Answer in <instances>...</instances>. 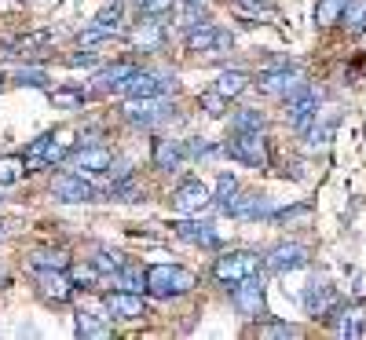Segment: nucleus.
Masks as SVG:
<instances>
[{"label": "nucleus", "instance_id": "nucleus-33", "mask_svg": "<svg viewBox=\"0 0 366 340\" xmlns=\"http://www.w3.org/2000/svg\"><path fill=\"white\" fill-rule=\"evenodd\" d=\"M121 264H125V260H121V256H114V253H107V249H99L96 256H92V267H96L99 274H110V278H114V271H117Z\"/></svg>", "mask_w": 366, "mask_h": 340}, {"label": "nucleus", "instance_id": "nucleus-27", "mask_svg": "<svg viewBox=\"0 0 366 340\" xmlns=\"http://www.w3.org/2000/svg\"><path fill=\"white\" fill-rule=\"evenodd\" d=\"M132 70H136L132 63H117V66H107V70L96 77V88H103V91H117V84L125 81Z\"/></svg>", "mask_w": 366, "mask_h": 340}, {"label": "nucleus", "instance_id": "nucleus-32", "mask_svg": "<svg viewBox=\"0 0 366 340\" xmlns=\"http://www.w3.org/2000/svg\"><path fill=\"white\" fill-rule=\"evenodd\" d=\"M341 333H345V336H362V333H366V307H355V311H348V319L341 322Z\"/></svg>", "mask_w": 366, "mask_h": 340}, {"label": "nucleus", "instance_id": "nucleus-12", "mask_svg": "<svg viewBox=\"0 0 366 340\" xmlns=\"http://www.w3.org/2000/svg\"><path fill=\"white\" fill-rule=\"evenodd\" d=\"M304 307H308V315L315 319H333V311H337V293H333L330 282H308V289H304Z\"/></svg>", "mask_w": 366, "mask_h": 340}, {"label": "nucleus", "instance_id": "nucleus-43", "mask_svg": "<svg viewBox=\"0 0 366 340\" xmlns=\"http://www.w3.org/2000/svg\"><path fill=\"white\" fill-rule=\"evenodd\" d=\"M4 286H8V274H4V271H0V289H4Z\"/></svg>", "mask_w": 366, "mask_h": 340}, {"label": "nucleus", "instance_id": "nucleus-6", "mask_svg": "<svg viewBox=\"0 0 366 340\" xmlns=\"http://www.w3.org/2000/svg\"><path fill=\"white\" fill-rule=\"evenodd\" d=\"M257 88L264 91V96H271V99H293L297 91H304V77L297 70H290V66H274V70L260 74Z\"/></svg>", "mask_w": 366, "mask_h": 340}, {"label": "nucleus", "instance_id": "nucleus-7", "mask_svg": "<svg viewBox=\"0 0 366 340\" xmlns=\"http://www.w3.org/2000/svg\"><path fill=\"white\" fill-rule=\"evenodd\" d=\"M121 114H125L132 125H139V129H154L172 110H169L165 96H147V99H125V110H121Z\"/></svg>", "mask_w": 366, "mask_h": 340}, {"label": "nucleus", "instance_id": "nucleus-11", "mask_svg": "<svg viewBox=\"0 0 366 340\" xmlns=\"http://www.w3.org/2000/svg\"><path fill=\"white\" fill-rule=\"evenodd\" d=\"M286 117H290V125H293L297 132H308V129L315 125V117H319V96H315L312 88L297 91V96L290 99V110H286Z\"/></svg>", "mask_w": 366, "mask_h": 340}, {"label": "nucleus", "instance_id": "nucleus-2", "mask_svg": "<svg viewBox=\"0 0 366 340\" xmlns=\"http://www.w3.org/2000/svg\"><path fill=\"white\" fill-rule=\"evenodd\" d=\"M224 154L249 169H267V161H271L264 132H231V139L224 143Z\"/></svg>", "mask_w": 366, "mask_h": 340}, {"label": "nucleus", "instance_id": "nucleus-9", "mask_svg": "<svg viewBox=\"0 0 366 340\" xmlns=\"http://www.w3.org/2000/svg\"><path fill=\"white\" fill-rule=\"evenodd\" d=\"M231 300H234V307L246 319H260L264 315V286H260V278L249 274V278H242V282H234Z\"/></svg>", "mask_w": 366, "mask_h": 340}, {"label": "nucleus", "instance_id": "nucleus-19", "mask_svg": "<svg viewBox=\"0 0 366 340\" xmlns=\"http://www.w3.org/2000/svg\"><path fill=\"white\" fill-rule=\"evenodd\" d=\"M70 154H74V132H70V129H59V132H51L48 150H44V169H55L59 161H66Z\"/></svg>", "mask_w": 366, "mask_h": 340}, {"label": "nucleus", "instance_id": "nucleus-40", "mask_svg": "<svg viewBox=\"0 0 366 340\" xmlns=\"http://www.w3.org/2000/svg\"><path fill=\"white\" fill-rule=\"evenodd\" d=\"M202 106H205L212 117H220V114H224V96H220V91H209V96H202Z\"/></svg>", "mask_w": 366, "mask_h": 340}, {"label": "nucleus", "instance_id": "nucleus-16", "mask_svg": "<svg viewBox=\"0 0 366 340\" xmlns=\"http://www.w3.org/2000/svg\"><path fill=\"white\" fill-rule=\"evenodd\" d=\"M176 234L183 241H191V245H202V249H217L220 245V234H217V227H212L209 220H179Z\"/></svg>", "mask_w": 366, "mask_h": 340}, {"label": "nucleus", "instance_id": "nucleus-44", "mask_svg": "<svg viewBox=\"0 0 366 340\" xmlns=\"http://www.w3.org/2000/svg\"><path fill=\"white\" fill-rule=\"evenodd\" d=\"M0 88H4V74H0Z\"/></svg>", "mask_w": 366, "mask_h": 340}, {"label": "nucleus", "instance_id": "nucleus-30", "mask_svg": "<svg viewBox=\"0 0 366 340\" xmlns=\"http://www.w3.org/2000/svg\"><path fill=\"white\" fill-rule=\"evenodd\" d=\"M66 274H70V282H74V286H84V289H88V286H96L99 278H103L92 264H70V267H66Z\"/></svg>", "mask_w": 366, "mask_h": 340}, {"label": "nucleus", "instance_id": "nucleus-3", "mask_svg": "<svg viewBox=\"0 0 366 340\" xmlns=\"http://www.w3.org/2000/svg\"><path fill=\"white\" fill-rule=\"evenodd\" d=\"M257 271H260V256H257V253H249V249H231V253L217 256L212 278H217V282H224V286H234V282H242V278H249V274H257Z\"/></svg>", "mask_w": 366, "mask_h": 340}, {"label": "nucleus", "instance_id": "nucleus-42", "mask_svg": "<svg viewBox=\"0 0 366 340\" xmlns=\"http://www.w3.org/2000/svg\"><path fill=\"white\" fill-rule=\"evenodd\" d=\"M55 99H59V103H81V96H77V91H59Z\"/></svg>", "mask_w": 366, "mask_h": 340}, {"label": "nucleus", "instance_id": "nucleus-38", "mask_svg": "<svg viewBox=\"0 0 366 340\" xmlns=\"http://www.w3.org/2000/svg\"><path fill=\"white\" fill-rule=\"evenodd\" d=\"M15 81L19 84H29V88H48V74L44 70H19Z\"/></svg>", "mask_w": 366, "mask_h": 340}, {"label": "nucleus", "instance_id": "nucleus-20", "mask_svg": "<svg viewBox=\"0 0 366 340\" xmlns=\"http://www.w3.org/2000/svg\"><path fill=\"white\" fill-rule=\"evenodd\" d=\"M267 198L260 194H238V201L231 205V216L234 220H260V216H267Z\"/></svg>", "mask_w": 366, "mask_h": 340}, {"label": "nucleus", "instance_id": "nucleus-18", "mask_svg": "<svg viewBox=\"0 0 366 340\" xmlns=\"http://www.w3.org/2000/svg\"><path fill=\"white\" fill-rule=\"evenodd\" d=\"M187 154H183V143H176V139H154V150H150V161H154V169H165V172H172Z\"/></svg>", "mask_w": 366, "mask_h": 340}, {"label": "nucleus", "instance_id": "nucleus-21", "mask_svg": "<svg viewBox=\"0 0 366 340\" xmlns=\"http://www.w3.org/2000/svg\"><path fill=\"white\" fill-rule=\"evenodd\" d=\"M246 88H249V77L242 74V70H224V74L217 77V84H212V91H220L224 99H234V96H242Z\"/></svg>", "mask_w": 366, "mask_h": 340}, {"label": "nucleus", "instance_id": "nucleus-14", "mask_svg": "<svg viewBox=\"0 0 366 340\" xmlns=\"http://www.w3.org/2000/svg\"><path fill=\"white\" fill-rule=\"evenodd\" d=\"M172 201H176L179 212H205V205L212 201V191L202 179H183L176 187V194H172Z\"/></svg>", "mask_w": 366, "mask_h": 340}, {"label": "nucleus", "instance_id": "nucleus-15", "mask_svg": "<svg viewBox=\"0 0 366 340\" xmlns=\"http://www.w3.org/2000/svg\"><path fill=\"white\" fill-rule=\"evenodd\" d=\"M267 267L279 271V274L308 267V249H304V245H293V241H282V245H274V249L267 253Z\"/></svg>", "mask_w": 366, "mask_h": 340}, {"label": "nucleus", "instance_id": "nucleus-37", "mask_svg": "<svg viewBox=\"0 0 366 340\" xmlns=\"http://www.w3.org/2000/svg\"><path fill=\"white\" fill-rule=\"evenodd\" d=\"M179 22H187V26H198V22H209V15H205V4H202V0H191V8H183V15H179Z\"/></svg>", "mask_w": 366, "mask_h": 340}, {"label": "nucleus", "instance_id": "nucleus-8", "mask_svg": "<svg viewBox=\"0 0 366 340\" xmlns=\"http://www.w3.org/2000/svg\"><path fill=\"white\" fill-rule=\"evenodd\" d=\"M66 165L77 176H103V172H110L114 158H110L107 146H77L70 158H66Z\"/></svg>", "mask_w": 366, "mask_h": 340}, {"label": "nucleus", "instance_id": "nucleus-25", "mask_svg": "<svg viewBox=\"0 0 366 340\" xmlns=\"http://www.w3.org/2000/svg\"><path fill=\"white\" fill-rule=\"evenodd\" d=\"M231 125H234V132H264V110L242 106V110H234Z\"/></svg>", "mask_w": 366, "mask_h": 340}, {"label": "nucleus", "instance_id": "nucleus-34", "mask_svg": "<svg viewBox=\"0 0 366 340\" xmlns=\"http://www.w3.org/2000/svg\"><path fill=\"white\" fill-rule=\"evenodd\" d=\"M121 15H125V4H121V0H114V4H107V8L96 15V26H110V29H117Z\"/></svg>", "mask_w": 366, "mask_h": 340}, {"label": "nucleus", "instance_id": "nucleus-28", "mask_svg": "<svg viewBox=\"0 0 366 340\" xmlns=\"http://www.w3.org/2000/svg\"><path fill=\"white\" fill-rule=\"evenodd\" d=\"M345 11H348V0H322L319 11H315V22H319V26H333Z\"/></svg>", "mask_w": 366, "mask_h": 340}, {"label": "nucleus", "instance_id": "nucleus-17", "mask_svg": "<svg viewBox=\"0 0 366 340\" xmlns=\"http://www.w3.org/2000/svg\"><path fill=\"white\" fill-rule=\"evenodd\" d=\"M103 304H107L110 319H143V296H139V293L114 289V293H107Z\"/></svg>", "mask_w": 366, "mask_h": 340}, {"label": "nucleus", "instance_id": "nucleus-41", "mask_svg": "<svg viewBox=\"0 0 366 340\" xmlns=\"http://www.w3.org/2000/svg\"><path fill=\"white\" fill-rule=\"evenodd\" d=\"M99 55L96 51H81V55H70V66H96Z\"/></svg>", "mask_w": 366, "mask_h": 340}, {"label": "nucleus", "instance_id": "nucleus-35", "mask_svg": "<svg viewBox=\"0 0 366 340\" xmlns=\"http://www.w3.org/2000/svg\"><path fill=\"white\" fill-rule=\"evenodd\" d=\"M176 8V0H143V19H165Z\"/></svg>", "mask_w": 366, "mask_h": 340}, {"label": "nucleus", "instance_id": "nucleus-39", "mask_svg": "<svg viewBox=\"0 0 366 340\" xmlns=\"http://www.w3.org/2000/svg\"><path fill=\"white\" fill-rule=\"evenodd\" d=\"M260 336H297V326H286V322H264V326H260Z\"/></svg>", "mask_w": 366, "mask_h": 340}, {"label": "nucleus", "instance_id": "nucleus-5", "mask_svg": "<svg viewBox=\"0 0 366 340\" xmlns=\"http://www.w3.org/2000/svg\"><path fill=\"white\" fill-rule=\"evenodd\" d=\"M51 194L66 205H77V201H99V187L96 183H88V176H77V172H63L51 179Z\"/></svg>", "mask_w": 366, "mask_h": 340}, {"label": "nucleus", "instance_id": "nucleus-26", "mask_svg": "<svg viewBox=\"0 0 366 340\" xmlns=\"http://www.w3.org/2000/svg\"><path fill=\"white\" fill-rule=\"evenodd\" d=\"M132 41H136V48H158L162 44V19H143Z\"/></svg>", "mask_w": 366, "mask_h": 340}, {"label": "nucleus", "instance_id": "nucleus-22", "mask_svg": "<svg viewBox=\"0 0 366 340\" xmlns=\"http://www.w3.org/2000/svg\"><path fill=\"white\" fill-rule=\"evenodd\" d=\"M238 194H242L238 179H234L231 172H224V176L217 179V198H212V201H217V209H220V212H227V216H231V205L238 201Z\"/></svg>", "mask_w": 366, "mask_h": 340}, {"label": "nucleus", "instance_id": "nucleus-13", "mask_svg": "<svg viewBox=\"0 0 366 340\" xmlns=\"http://www.w3.org/2000/svg\"><path fill=\"white\" fill-rule=\"evenodd\" d=\"M37 274V293L51 304H66L74 296V282L66 271H34Z\"/></svg>", "mask_w": 366, "mask_h": 340}, {"label": "nucleus", "instance_id": "nucleus-45", "mask_svg": "<svg viewBox=\"0 0 366 340\" xmlns=\"http://www.w3.org/2000/svg\"><path fill=\"white\" fill-rule=\"evenodd\" d=\"M0 234H4V224H0Z\"/></svg>", "mask_w": 366, "mask_h": 340}, {"label": "nucleus", "instance_id": "nucleus-31", "mask_svg": "<svg viewBox=\"0 0 366 340\" xmlns=\"http://www.w3.org/2000/svg\"><path fill=\"white\" fill-rule=\"evenodd\" d=\"M26 172V161L22 158H0V187H11V183H19Z\"/></svg>", "mask_w": 366, "mask_h": 340}, {"label": "nucleus", "instance_id": "nucleus-4", "mask_svg": "<svg viewBox=\"0 0 366 340\" xmlns=\"http://www.w3.org/2000/svg\"><path fill=\"white\" fill-rule=\"evenodd\" d=\"M176 81H169L158 70H132L125 81L117 84V96L121 99H147V96H165Z\"/></svg>", "mask_w": 366, "mask_h": 340}, {"label": "nucleus", "instance_id": "nucleus-29", "mask_svg": "<svg viewBox=\"0 0 366 340\" xmlns=\"http://www.w3.org/2000/svg\"><path fill=\"white\" fill-rule=\"evenodd\" d=\"M110 37H117V29H110V26H96V22H92L88 29H81V34H77V44L96 48V44H103V41H110Z\"/></svg>", "mask_w": 366, "mask_h": 340}, {"label": "nucleus", "instance_id": "nucleus-24", "mask_svg": "<svg viewBox=\"0 0 366 340\" xmlns=\"http://www.w3.org/2000/svg\"><path fill=\"white\" fill-rule=\"evenodd\" d=\"M29 264H34V271H66L74 260H70V253L41 249V253H34V256H29Z\"/></svg>", "mask_w": 366, "mask_h": 340}, {"label": "nucleus", "instance_id": "nucleus-1", "mask_svg": "<svg viewBox=\"0 0 366 340\" xmlns=\"http://www.w3.org/2000/svg\"><path fill=\"white\" fill-rule=\"evenodd\" d=\"M194 289V274L187 267H176V264H154L147 271V293H154L162 300L169 296H183Z\"/></svg>", "mask_w": 366, "mask_h": 340}, {"label": "nucleus", "instance_id": "nucleus-10", "mask_svg": "<svg viewBox=\"0 0 366 340\" xmlns=\"http://www.w3.org/2000/svg\"><path fill=\"white\" fill-rule=\"evenodd\" d=\"M231 44H234V37L212 22H198L187 34V51H227Z\"/></svg>", "mask_w": 366, "mask_h": 340}, {"label": "nucleus", "instance_id": "nucleus-23", "mask_svg": "<svg viewBox=\"0 0 366 340\" xmlns=\"http://www.w3.org/2000/svg\"><path fill=\"white\" fill-rule=\"evenodd\" d=\"M114 282H117V289L143 293V289H147V271H139V267H132V264H121V267L114 271Z\"/></svg>", "mask_w": 366, "mask_h": 340}, {"label": "nucleus", "instance_id": "nucleus-36", "mask_svg": "<svg viewBox=\"0 0 366 340\" xmlns=\"http://www.w3.org/2000/svg\"><path fill=\"white\" fill-rule=\"evenodd\" d=\"M312 209L308 205H297V209H274V212H267L274 224H290V220H304V216H308Z\"/></svg>", "mask_w": 366, "mask_h": 340}]
</instances>
